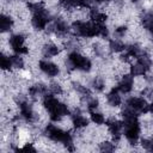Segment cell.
Instances as JSON below:
<instances>
[{"label":"cell","mask_w":153,"mask_h":153,"mask_svg":"<svg viewBox=\"0 0 153 153\" xmlns=\"http://www.w3.org/2000/svg\"><path fill=\"white\" fill-rule=\"evenodd\" d=\"M129 72L133 76H142L147 73V69L143 67V65H141L139 61H136V63L131 65L129 68Z\"/></svg>","instance_id":"obj_12"},{"label":"cell","mask_w":153,"mask_h":153,"mask_svg":"<svg viewBox=\"0 0 153 153\" xmlns=\"http://www.w3.org/2000/svg\"><path fill=\"white\" fill-rule=\"evenodd\" d=\"M20 149H22V151H26V152H27V151H29V152H36V148L32 146V143H29V142H26Z\"/></svg>","instance_id":"obj_20"},{"label":"cell","mask_w":153,"mask_h":153,"mask_svg":"<svg viewBox=\"0 0 153 153\" xmlns=\"http://www.w3.org/2000/svg\"><path fill=\"white\" fill-rule=\"evenodd\" d=\"M141 147L148 152H153V139L152 137H146L141 140Z\"/></svg>","instance_id":"obj_19"},{"label":"cell","mask_w":153,"mask_h":153,"mask_svg":"<svg viewBox=\"0 0 153 153\" xmlns=\"http://www.w3.org/2000/svg\"><path fill=\"white\" fill-rule=\"evenodd\" d=\"M42 53L45 57H54L60 54V49L55 43H45L42 48Z\"/></svg>","instance_id":"obj_9"},{"label":"cell","mask_w":153,"mask_h":153,"mask_svg":"<svg viewBox=\"0 0 153 153\" xmlns=\"http://www.w3.org/2000/svg\"><path fill=\"white\" fill-rule=\"evenodd\" d=\"M127 106L130 108L136 115L145 114L149 109V104H148L147 99L143 97H130L127 100Z\"/></svg>","instance_id":"obj_2"},{"label":"cell","mask_w":153,"mask_h":153,"mask_svg":"<svg viewBox=\"0 0 153 153\" xmlns=\"http://www.w3.org/2000/svg\"><path fill=\"white\" fill-rule=\"evenodd\" d=\"M0 65H1L2 71H10V69L12 68L11 56H7V55H5V54L2 53V54H1V57H0Z\"/></svg>","instance_id":"obj_15"},{"label":"cell","mask_w":153,"mask_h":153,"mask_svg":"<svg viewBox=\"0 0 153 153\" xmlns=\"http://www.w3.org/2000/svg\"><path fill=\"white\" fill-rule=\"evenodd\" d=\"M134 87V76L131 74H124L117 82V88L122 93H129Z\"/></svg>","instance_id":"obj_7"},{"label":"cell","mask_w":153,"mask_h":153,"mask_svg":"<svg viewBox=\"0 0 153 153\" xmlns=\"http://www.w3.org/2000/svg\"><path fill=\"white\" fill-rule=\"evenodd\" d=\"M8 44L11 45L12 50L16 54H26L27 53V47L25 45V38L22 33H14L10 37Z\"/></svg>","instance_id":"obj_3"},{"label":"cell","mask_w":153,"mask_h":153,"mask_svg":"<svg viewBox=\"0 0 153 153\" xmlns=\"http://www.w3.org/2000/svg\"><path fill=\"white\" fill-rule=\"evenodd\" d=\"M99 149L102 152H112L115 149V143L111 141H103L99 143Z\"/></svg>","instance_id":"obj_18"},{"label":"cell","mask_w":153,"mask_h":153,"mask_svg":"<svg viewBox=\"0 0 153 153\" xmlns=\"http://www.w3.org/2000/svg\"><path fill=\"white\" fill-rule=\"evenodd\" d=\"M11 62H12V68L16 69H23L24 67V60L20 56V54H16L11 56Z\"/></svg>","instance_id":"obj_14"},{"label":"cell","mask_w":153,"mask_h":153,"mask_svg":"<svg viewBox=\"0 0 153 153\" xmlns=\"http://www.w3.org/2000/svg\"><path fill=\"white\" fill-rule=\"evenodd\" d=\"M68 60L74 66L75 69L81 72H90L92 68V62L88 57L81 55L79 51H71L68 54Z\"/></svg>","instance_id":"obj_1"},{"label":"cell","mask_w":153,"mask_h":153,"mask_svg":"<svg viewBox=\"0 0 153 153\" xmlns=\"http://www.w3.org/2000/svg\"><path fill=\"white\" fill-rule=\"evenodd\" d=\"M72 124L74 126V128L81 129V128L87 127L88 120L84 115H81V112H80L79 109H74L73 112H72Z\"/></svg>","instance_id":"obj_8"},{"label":"cell","mask_w":153,"mask_h":153,"mask_svg":"<svg viewBox=\"0 0 153 153\" xmlns=\"http://www.w3.org/2000/svg\"><path fill=\"white\" fill-rule=\"evenodd\" d=\"M92 87L96 90V91H103L104 87H105V81L103 78H99V76H96L93 80H92Z\"/></svg>","instance_id":"obj_17"},{"label":"cell","mask_w":153,"mask_h":153,"mask_svg":"<svg viewBox=\"0 0 153 153\" xmlns=\"http://www.w3.org/2000/svg\"><path fill=\"white\" fill-rule=\"evenodd\" d=\"M49 20H50V19H49V13H48V12L32 14V18H31V25H32L36 30H43V29L47 27Z\"/></svg>","instance_id":"obj_5"},{"label":"cell","mask_w":153,"mask_h":153,"mask_svg":"<svg viewBox=\"0 0 153 153\" xmlns=\"http://www.w3.org/2000/svg\"><path fill=\"white\" fill-rule=\"evenodd\" d=\"M109 48H110L111 51H115V53H122V51H124L126 45H124L123 42L120 41V39H111V41L109 42Z\"/></svg>","instance_id":"obj_13"},{"label":"cell","mask_w":153,"mask_h":153,"mask_svg":"<svg viewBox=\"0 0 153 153\" xmlns=\"http://www.w3.org/2000/svg\"><path fill=\"white\" fill-rule=\"evenodd\" d=\"M108 1H110V0H92V2L93 4H103V2H108Z\"/></svg>","instance_id":"obj_21"},{"label":"cell","mask_w":153,"mask_h":153,"mask_svg":"<svg viewBox=\"0 0 153 153\" xmlns=\"http://www.w3.org/2000/svg\"><path fill=\"white\" fill-rule=\"evenodd\" d=\"M91 121H92L94 124L100 126V124H103V123L105 122V117H104V115L100 114V112L91 111Z\"/></svg>","instance_id":"obj_16"},{"label":"cell","mask_w":153,"mask_h":153,"mask_svg":"<svg viewBox=\"0 0 153 153\" xmlns=\"http://www.w3.org/2000/svg\"><path fill=\"white\" fill-rule=\"evenodd\" d=\"M38 68L41 69V72H43L48 76H56L60 73L59 66L49 60H41L38 62Z\"/></svg>","instance_id":"obj_4"},{"label":"cell","mask_w":153,"mask_h":153,"mask_svg":"<svg viewBox=\"0 0 153 153\" xmlns=\"http://www.w3.org/2000/svg\"><path fill=\"white\" fill-rule=\"evenodd\" d=\"M106 100H108V103H109L111 106H114V108L120 106V104L122 103V99H121V96H120V93H118V88H112V90L108 93Z\"/></svg>","instance_id":"obj_10"},{"label":"cell","mask_w":153,"mask_h":153,"mask_svg":"<svg viewBox=\"0 0 153 153\" xmlns=\"http://www.w3.org/2000/svg\"><path fill=\"white\" fill-rule=\"evenodd\" d=\"M13 26V19L10 14H5L2 13L1 14V18H0V30L2 33L10 31Z\"/></svg>","instance_id":"obj_11"},{"label":"cell","mask_w":153,"mask_h":153,"mask_svg":"<svg viewBox=\"0 0 153 153\" xmlns=\"http://www.w3.org/2000/svg\"><path fill=\"white\" fill-rule=\"evenodd\" d=\"M19 110H20V116L25 121H33L36 118V114L33 111L32 105L27 100H22L19 102Z\"/></svg>","instance_id":"obj_6"},{"label":"cell","mask_w":153,"mask_h":153,"mask_svg":"<svg viewBox=\"0 0 153 153\" xmlns=\"http://www.w3.org/2000/svg\"><path fill=\"white\" fill-rule=\"evenodd\" d=\"M148 111H149L151 114H153V103L149 104V109H148Z\"/></svg>","instance_id":"obj_22"}]
</instances>
